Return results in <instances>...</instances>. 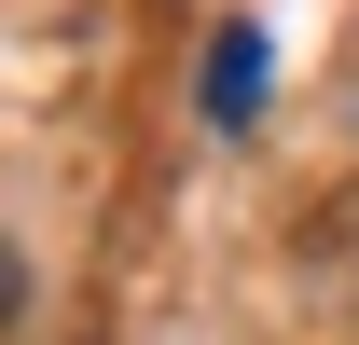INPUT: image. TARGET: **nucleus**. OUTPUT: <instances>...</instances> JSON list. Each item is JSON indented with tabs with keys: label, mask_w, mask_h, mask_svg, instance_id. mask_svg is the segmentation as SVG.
<instances>
[{
	"label": "nucleus",
	"mask_w": 359,
	"mask_h": 345,
	"mask_svg": "<svg viewBox=\"0 0 359 345\" xmlns=\"http://www.w3.org/2000/svg\"><path fill=\"white\" fill-rule=\"evenodd\" d=\"M14 304H28V262H14V249H0V318H14Z\"/></svg>",
	"instance_id": "f03ea898"
},
{
	"label": "nucleus",
	"mask_w": 359,
	"mask_h": 345,
	"mask_svg": "<svg viewBox=\"0 0 359 345\" xmlns=\"http://www.w3.org/2000/svg\"><path fill=\"white\" fill-rule=\"evenodd\" d=\"M263 83H276V42L235 14L222 42H208V83H194V111H208V138H249L263 125Z\"/></svg>",
	"instance_id": "f257e3e1"
}]
</instances>
